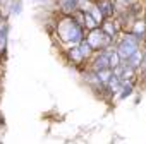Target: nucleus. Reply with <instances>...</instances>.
I'll return each instance as SVG.
<instances>
[{
	"instance_id": "nucleus-7",
	"label": "nucleus",
	"mask_w": 146,
	"mask_h": 144,
	"mask_svg": "<svg viewBox=\"0 0 146 144\" xmlns=\"http://www.w3.org/2000/svg\"><path fill=\"white\" fill-rule=\"evenodd\" d=\"M105 86H107L108 94L113 98V96L120 91V88H122V77H119V76H115V74H113V76H112V79H110Z\"/></svg>"
},
{
	"instance_id": "nucleus-2",
	"label": "nucleus",
	"mask_w": 146,
	"mask_h": 144,
	"mask_svg": "<svg viewBox=\"0 0 146 144\" xmlns=\"http://www.w3.org/2000/svg\"><path fill=\"white\" fill-rule=\"evenodd\" d=\"M86 41L93 46L95 52H100V50H107V48H110V46H115V38L108 36V34L102 29V26L86 31Z\"/></svg>"
},
{
	"instance_id": "nucleus-1",
	"label": "nucleus",
	"mask_w": 146,
	"mask_h": 144,
	"mask_svg": "<svg viewBox=\"0 0 146 144\" xmlns=\"http://www.w3.org/2000/svg\"><path fill=\"white\" fill-rule=\"evenodd\" d=\"M53 31L60 43L65 45V48L78 46L86 40V29L79 24L74 14H60V17H57L55 21Z\"/></svg>"
},
{
	"instance_id": "nucleus-6",
	"label": "nucleus",
	"mask_w": 146,
	"mask_h": 144,
	"mask_svg": "<svg viewBox=\"0 0 146 144\" xmlns=\"http://www.w3.org/2000/svg\"><path fill=\"white\" fill-rule=\"evenodd\" d=\"M78 5H79V0H58L57 2L60 14H76Z\"/></svg>"
},
{
	"instance_id": "nucleus-9",
	"label": "nucleus",
	"mask_w": 146,
	"mask_h": 144,
	"mask_svg": "<svg viewBox=\"0 0 146 144\" xmlns=\"http://www.w3.org/2000/svg\"><path fill=\"white\" fill-rule=\"evenodd\" d=\"M125 62H127L131 67H134V69L137 70V69H139V65H141V62H143V48L136 50V52H134L127 60H125Z\"/></svg>"
},
{
	"instance_id": "nucleus-3",
	"label": "nucleus",
	"mask_w": 146,
	"mask_h": 144,
	"mask_svg": "<svg viewBox=\"0 0 146 144\" xmlns=\"http://www.w3.org/2000/svg\"><path fill=\"white\" fill-rule=\"evenodd\" d=\"M110 48H112V46H110ZM110 48L95 52V55H93L91 60L88 62V67L93 69L95 72H98V70H102V69H108V67H110Z\"/></svg>"
},
{
	"instance_id": "nucleus-5",
	"label": "nucleus",
	"mask_w": 146,
	"mask_h": 144,
	"mask_svg": "<svg viewBox=\"0 0 146 144\" xmlns=\"http://www.w3.org/2000/svg\"><path fill=\"white\" fill-rule=\"evenodd\" d=\"M9 33H11V26H9L7 17H5L2 21V24H0V57H4L7 53V48H9Z\"/></svg>"
},
{
	"instance_id": "nucleus-8",
	"label": "nucleus",
	"mask_w": 146,
	"mask_h": 144,
	"mask_svg": "<svg viewBox=\"0 0 146 144\" xmlns=\"http://www.w3.org/2000/svg\"><path fill=\"white\" fill-rule=\"evenodd\" d=\"M23 7H24V0H12L9 9H7V16H19L23 12Z\"/></svg>"
},
{
	"instance_id": "nucleus-11",
	"label": "nucleus",
	"mask_w": 146,
	"mask_h": 144,
	"mask_svg": "<svg viewBox=\"0 0 146 144\" xmlns=\"http://www.w3.org/2000/svg\"><path fill=\"white\" fill-rule=\"evenodd\" d=\"M98 76H100V79H102V83L103 84H107L110 79H112V76H113V69H102V70H98Z\"/></svg>"
},
{
	"instance_id": "nucleus-12",
	"label": "nucleus",
	"mask_w": 146,
	"mask_h": 144,
	"mask_svg": "<svg viewBox=\"0 0 146 144\" xmlns=\"http://www.w3.org/2000/svg\"><path fill=\"white\" fill-rule=\"evenodd\" d=\"M96 2V0H79V5H78V11H81V12H88L91 7H93V4Z\"/></svg>"
},
{
	"instance_id": "nucleus-14",
	"label": "nucleus",
	"mask_w": 146,
	"mask_h": 144,
	"mask_svg": "<svg viewBox=\"0 0 146 144\" xmlns=\"http://www.w3.org/2000/svg\"><path fill=\"white\" fill-rule=\"evenodd\" d=\"M143 81H144V83H146V77H144V79H143Z\"/></svg>"
},
{
	"instance_id": "nucleus-4",
	"label": "nucleus",
	"mask_w": 146,
	"mask_h": 144,
	"mask_svg": "<svg viewBox=\"0 0 146 144\" xmlns=\"http://www.w3.org/2000/svg\"><path fill=\"white\" fill-rule=\"evenodd\" d=\"M65 57H67V60H69L72 65H76V67H83V65L88 62V60H86V57L83 55V52H81L79 45H78V46H72V48H67Z\"/></svg>"
},
{
	"instance_id": "nucleus-13",
	"label": "nucleus",
	"mask_w": 146,
	"mask_h": 144,
	"mask_svg": "<svg viewBox=\"0 0 146 144\" xmlns=\"http://www.w3.org/2000/svg\"><path fill=\"white\" fill-rule=\"evenodd\" d=\"M4 19H5V16L2 14V11H0V24H2V21H4Z\"/></svg>"
},
{
	"instance_id": "nucleus-10",
	"label": "nucleus",
	"mask_w": 146,
	"mask_h": 144,
	"mask_svg": "<svg viewBox=\"0 0 146 144\" xmlns=\"http://www.w3.org/2000/svg\"><path fill=\"white\" fill-rule=\"evenodd\" d=\"M144 77H146V45L143 46V62H141V65L137 69V79L143 81Z\"/></svg>"
}]
</instances>
